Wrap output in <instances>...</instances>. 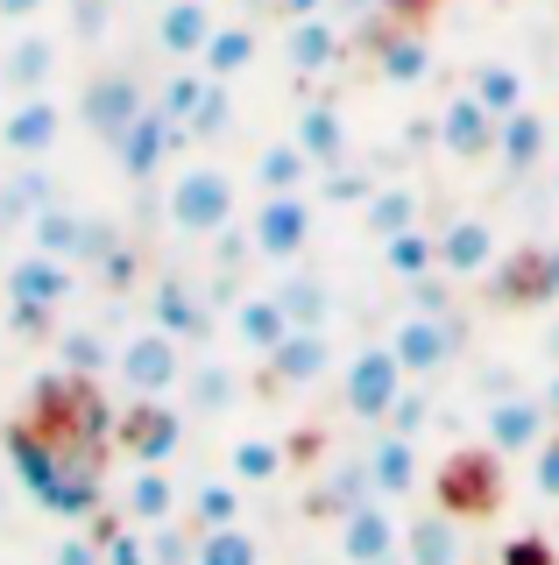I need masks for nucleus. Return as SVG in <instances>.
Instances as JSON below:
<instances>
[{"label":"nucleus","instance_id":"1","mask_svg":"<svg viewBox=\"0 0 559 565\" xmlns=\"http://www.w3.org/2000/svg\"><path fill=\"white\" fill-rule=\"evenodd\" d=\"M72 290H78V276H72V262H57V255H22L8 269V311H14V326L22 332H43L50 318H64V305H72Z\"/></svg>","mask_w":559,"mask_h":565},{"label":"nucleus","instance_id":"2","mask_svg":"<svg viewBox=\"0 0 559 565\" xmlns=\"http://www.w3.org/2000/svg\"><path fill=\"white\" fill-rule=\"evenodd\" d=\"M164 212H170V226H178V234H191V241L220 234V226H234V177L213 170V163H191V170L170 177Z\"/></svg>","mask_w":559,"mask_h":565},{"label":"nucleus","instance_id":"3","mask_svg":"<svg viewBox=\"0 0 559 565\" xmlns=\"http://www.w3.org/2000/svg\"><path fill=\"white\" fill-rule=\"evenodd\" d=\"M440 509L461 523L503 509V452L496 446H475V452H453L440 467Z\"/></svg>","mask_w":559,"mask_h":565},{"label":"nucleus","instance_id":"4","mask_svg":"<svg viewBox=\"0 0 559 565\" xmlns=\"http://www.w3.org/2000/svg\"><path fill=\"white\" fill-rule=\"evenodd\" d=\"M184 340H170L164 326H149V332H135L128 347L114 353V375L135 388V396H170V388L184 382Z\"/></svg>","mask_w":559,"mask_h":565},{"label":"nucleus","instance_id":"5","mask_svg":"<svg viewBox=\"0 0 559 565\" xmlns=\"http://www.w3.org/2000/svg\"><path fill=\"white\" fill-rule=\"evenodd\" d=\"M397 396H404V361H397L390 347H361L355 361H347V382H340L347 417L376 424V417H390V411H397Z\"/></svg>","mask_w":559,"mask_h":565},{"label":"nucleus","instance_id":"6","mask_svg":"<svg viewBox=\"0 0 559 565\" xmlns=\"http://www.w3.org/2000/svg\"><path fill=\"white\" fill-rule=\"evenodd\" d=\"M114 438H120V452H128L135 467H164V459L178 452V438H184V417L170 411L164 396H135L128 411H120Z\"/></svg>","mask_w":559,"mask_h":565},{"label":"nucleus","instance_id":"7","mask_svg":"<svg viewBox=\"0 0 559 565\" xmlns=\"http://www.w3.org/2000/svg\"><path fill=\"white\" fill-rule=\"evenodd\" d=\"M340 558L347 565H397L404 558V523L382 509V494L376 502H355L340 516Z\"/></svg>","mask_w":559,"mask_h":565},{"label":"nucleus","instance_id":"8","mask_svg":"<svg viewBox=\"0 0 559 565\" xmlns=\"http://www.w3.org/2000/svg\"><path fill=\"white\" fill-rule=\"evenodd\" d=\"M143 106H149V99H143V85H135L128 71H93V78H85V93H78L85 128L107 141V149H114L120 135H128V120L143 114Z\"/></svg>","mask_w":559,"mask_h":565},{"label":"nucleus","instance_id":"9","mask_svg":"<svg viewBox=\"0 0 559 565\" xmlns=\"http://www.w3.org/2000/svg\"><path fill=\"white\" fill-rule=\"evenodd\" d=\"M184 141H191V135H184V128H178V120H170V114H156V106H143V114L128 120V135L114 141V156H120V170H128L135 184H149V177L164 170L170 156L184 149Z\"/></svg>","mask_w":559,"mask_h":565},{"label":"nucleus","instance_id":"10","mask_svg":"<svg viewBox=\"0 0 559 565\" xmlns=\"http://www.w3.org/2000/svg\"><path fill=\"white\" fill-rule=\"evenodd\" d=\"M249 241H255V255H262V262H291V255H305V241H312V199H305V191L262 199V205H255Z\"/></svg>","mask_w":559,"mask_h":565},{"label":"nucleus","instance_id":"11","mask_svg":"<svg viewBox=\"0 0 559 565\" xmlns=\"http://www.w3.org/2000/svg\"><path fill=\"white\" fill-rule=\"evenodd\" d=\"M390 353L404 361V375H432V367H446L453 353H461V318L418 311V318H404V326L390 332Z\"/></svg>","mask_w":559,"mask_h":565},{"label":"nucleus","instance_id":"12","mask_svg":"<svg viewBox=\"0 0 559 565\" xmlns=\"http://www.w3.org/2000/svg\"><path fill=\"white\" fill-rule=\"evenodd\" d=\"M0 141H8V156H22V163H43V156L64 141V106L50 99V93H29L22 106H8Z\"/></svg>","mask_w":559,"mask_h":565},{"label":"nucleus","instance_id":"13","mask_svg":"<svg viewBox=\"0 0 559 565\" xmlns=\"http://www.w3.org/2000/svg\"><path fill=\"white\" fill-rule=\"evenodd\" d=\"M262 361H270V382L305 388V382H319L326 367H334V347H326V326H291Z\"/></svg>","mask_w":559,"mask_h":565},{"label":"nucleus","instance_id":"14","mask_svg":"<svg viewBox=\"0 0 559 565\" xmlns=\"http://www.w3.org/2000/svg\"><path fill=\"white\" fill-rule=\"evenodd\" d=\"M149 311H156V326L170 332V340H184V347H199L205 332H213V305L199 297V282H184V276H164L149 290Z\"/></svg>","mask_w":559,"mask_h":565},{"label":"nucleus","instance_id":"15","mask_svg":"<svg viewBox=\"0 0 559 565\" xmlns=\"http://www.w3.org/2000/svg\"><path fill=\"white\" fill-rule=\"evenodd\" d=\"M496 128H503V120L488 114L475 93L446 99V114H440V141H446V156H461V163H482V156L496 149Z\"/></svg>","mask_w":559,"mask_h":565},{"label":"nucleus","instance_id":"16","mask_svg":"<svg viewBox=\"0 0 559 565\" xmlns=\"http://www.w3.org/2000/svg\"><path fill=\"white\" fill-rule=\"evenodd\" d=\"M546 417H552V403L503 396L496 411H488V446H496V452H538V446H546Z\"/></svg>","mask_w":559,"mask_h":565},{"label":"nucleus","instance_id":"17","mask_svg":"<svg viewBox=\"0 0 559 565\" xmlns=\"http://www.w3.org/2000/svg\"><path fill=\"white\" fill-rule=\"evenodd\" d=\"M213 29H220L213 0H170V8L156 14V43H164L170 57H191V64H199L205 43H213Z\"/></svg>","mask_w":559,"mask_h":565},{"label":"nucleus","instance_id":"18","mask_svg":"<svg viewBox=\"0 0 559 565\" xmlns=\"http://www.w3.org/2000/svg\"><path fill=\"white\" fill-rule=\"evenodd\" d=\"M64 64V43L57 35H22V43H8V57H0V85H8V93H43L50 85V71Z\"/></svg>","mask_w":559,"mask_h":565},{"label":"nucleus","instance_id":"19","mask_svg":"<svg viewBox=\"0 0 559 565\" xmlns=\"http://www.w3.org/2000/svg\"><path fill=\"white\" fill-rule=\"evenodd\" d=\"M284 57H291V71L340 64V22H334V14H298V22L284 29Z\"/></svg>","mask_w":559,"mask_h":565},{"label":"nucleus","instance_id":"20","mask_svg":"<svg viewBox=\"0 0 559 565\" xmlns=\"http://www.w3.org/2000/svg\"><path fill=\"white\" fill-rule=\"evenodd\" d=\"M404 565H461V516L432 509V516L404 523Z\"/></svg>","mask_w":559,"mask_h":565},{"label":"nucleus","instance_id":"21","mask_svg":"<svg viewBox=\"0 0 559 565\" xmlns=\"http://www.w3.org/2000/svg\"><path fill=\"white\" fill-rule=\"evenodd\" d=\"M120 516L128 523H170L178 516V481H170L164 467H135V481H128V494H120Z\"/></svg>","mask_w":559,"mask_h":565},{"label":"nucleus","instance_id":"22","mask_svg":"<svg viewBox=\"0 0 559 565\" xmlns=\"http://www.w3.org/2000/svg\"><path fill=\"white\" fill-rule=\"evenodd\" d=\"M369 481H376L382 502H390V494H411L418 488V438H404V431L376 438L369 446Z\"/></svg>","mask_w":559,"mask_h":565},{"label":"nucleus","instance_id":"23","mask_svg":"<svg viewBox=\"0 0 559 565\" xmlns=\"http://www.w3.org/2000/svg\"><path fill=\"white\" fill-rule=\"evenodd\" d=\"M496 149H503V163H510V170L524 177V170H538V163H546V149H552V128L531 114V106H517V114H503V128H496Z\"/></svg>","mask_w":559,"mask_h":565},{"label":"nucleus","instance_id":"24","mask_svg":"<svg viewBox=\"0 0 559 565\" xmlns=\"http://www.w3.org/2000/svg\"><path fill=\"white\" fill-rule=\"evenodd\" d=\"M488 262H496V234H488L482 220H453L440 234V269L446 276H482Z\"/></svg>","mask_w":559,"mask_h":565},{"label":"nucleus","instance_id":"25","mask_svg":"<svg viewBox=\"0 0 559 565\" xmlns=\"http://www.w3.org/2000/svg\"><path fill=\"white\" fill-rule=\"evenodd\" d=\"M255 50H262V35H255L249 22H220V29H213V43L199 50V71L226 85V78H241V71L255 64Z\"/></svg>","mask_w":559,"mask_h":565},{"label":"nucleus","instance_id":"26","mask_svg":"<svg viewBox=\"0 0 559 565\" xmlns=\"http://www.w3.org/2000/svg\"><path fill=\"white\" fill-rule=\"evenodd\" d=\"M291 332V318L284 305H276V290H262V297H234V340L249 347V353H270L276 340Z\"/></svg>","mask_w":559,"mask_h":565},{"label":"nucleus","instance_id":"27","mask_svg":"<svg viewBox=\"0 0 559 565\" xmlns=\"http://www.w3.org/2000/svg\"><path fill=\"white\" fill-rule=\"evenodd\" d=\"M291 141H298V149L312 156V163H340V156H347V120H340V106H305V114H298V128H291Z\"/></svg>","mask_w":559,"mask_h":565},{"label":"nucleus","instance_id":"28","mask_svg":"<svg viewBox=\"0 0 559 565\" xmlns=\"http://www.w3.org/2000/svg\"><path fill=\"white\" fill-rule=\"evenodd\" d=\"M312 156L298 149V141H270V149L255 156V184H262V199H284V191H305L312 184Z\"/></svg>","mask_w":559,"mask_h":565},{"label":"nucleus","instance_id":"29","mask_svg":"<svg viewBox=\"0 0 559 565\" xmlns=\"http://www.w3.org/2000/svg\"><path fill=\"white\" fill-rule=\"evenodd\" d=\"M184 403H191V411H199V417H213V411H234V396H241V375H234V367H226V361H199V367H184Z\"/></svg>","mask_w":559,"mask_h":565},{"label":"nucleus","instance_id":"30","mask_svg":"<svg viewBox=\"0 0 559 565\" xmlns=\"http://www.w3.org/2000/svg\"><path fill=\"white\" fill-rule=\"evenodd\" d=\"M397 35H382L376 43V64H382V78H397V85H418L425 78V64H432V50H425V35H418L411 22H390Z\"/></svg>","mask_w":559,"mask_h":565},{"label":"nucleus","instance_id":"31","mask_svg":"<svg viewBox=\"0 0 559 565\" xmlns=\"http://www.w3.org/2000/svg\"><path fill=\"white\" fill-rule=\"evenodd\" d=\"M361 226H369L376 241L404 234V226H418V191L411 184H376V199L361 205Z\"/></svg>","mask_w":559,"mask_h":565},{"label":"nucleus","instance_id":"32","mask_svg":"<svg viewBox=\"0 0 559 565\" xmlns=\"http://www.w3.org/2000/svg\"><path fill=\"white\" fill-rule=\"evenodd\" d=\"M382 262H390V276L418 282V276H432V269H440V241H432L425 226H404V234H390V241H382Z\"/></svg>","mask_w":559,"mask_h":565},{"label":"nucleus","instance_id":"33","mask_svg":"<svg viewBox=\"0 0 559 565\" xmlns=\"http://www.w3.org/2000/svg\"><path fill=\"white\" fill-rule=\"evenodd\" d=\"M43 205H57V191H50V170H43V163L14 170L8 184H0V220H36Z\"/></svg>","mask_w":559,"mask_h":565},{"label":"nucleus","instance_id":"34","mask_svg":"<svg viewBox=\"0 0 559 565\" xmlns=\"http://www.w3.org/2000/svg\"><path fill=\"white\" fill-rule=\"evenodd\" d=\"M467 93H475L482 106H488V114H517V106H524V78H517V64H496V57H488V64H475V85H467Z\"/></svg>","mask_w":559,"mask_h":565},{"label":"nucleus","instance_id":"35","mask_svg":"<svg viewBox=\"0 0 559 565\" xmlns=\"http://www.w3.org/2000/svg\"><path fill=\"white\" fill-rule=\"evenodd\" d=\"M241 523V481H205L191 494V530H226Z\"/></svg>","mask_w":559,"mask_h":565},{"label":"nucleus","instance_id":"36","mask_svg":"<svg viewBox=\"0 0 559 565\" xmlns=\"http://www.w3.org/2000/svg\"><path fill=\"white\" fill-rule=\"evenodd\" d=\"M276 305L291 326H326V282L319 276H284L276 282Z\"/></svg>","mask_w":559,"mask_h":565},{"label":"nucleus","instance_id":"37","mask_svg":"<svg viewBox=\"0 0 559 565\" xmlns=\"http://www.w3.org/2000/svg\"><path fill=\"white\" fill-rule=\"evenodd\" d=\"M191 565H255V537L241 523H226V530H199V558Z\"/></svg>","mask_w":559,"mask_h":565},{"label":"nucleus","instance_id":"38","mask_svg":"<svg viewBox=\"0 0 559 565\" xmlns=\"http://www.w3.org/2000/svg\"><path fill=\"white\" fill-rule=\"evenodd\" d=\"M205 85H213V78H205L199 64H191V71H178V78H170L164 93H156V114H170V120H178V128H191V114H199Z\"/></svg>","mask_w":559,"mask_h":565},{"label":"nucleus","instance_id":"39","mask_svg":"<svg viewBox=\"0 0 559 565\" xmlns=\"http://www.w3.org/2000/svg\"><path fill=\"white\" fill-rule=\"evenodd\" d=\"M284 473V446L276 438H241L234 446V481H276Z\"/></svg>","mask_w":559,"mask_h":565},{"label":"nucleus","instance_id":"40","mask_svg":"<svg viewBox=\"0 0 559 565\" xmlns=\"http://www.w3.org/2000/svg\"><path fill=\"white\" fill-rule=\"evenodd\" d=\"M326 199H334V205H369V199H376V177L355 170V163L340 156V163H326Z\"/></svg>","mask_w":559,"mask_h":565},{"label":"nucleus","instance_id":"41","mask_svg":"<svg viewBox=\"0 0 559 565\" xmlns=\"http://www.w3.org/2000/svg\"><path fill=\"white\" fill-rule=\"evenodd\" d=\"M93 544H99V565H149V544L135 537V530H114V516L99 523Z\"/></svg>","mask_w":559,"mask_h":565},{"label":"nucleus","instance_id":"42","mask_svg":"<svg viewBox=\"0 0 559 565\" xmlns=\"http://www.w3.org/2000/svg\"><path fill=\"white\" fill-rule=\"evenodd\" d=\"M64 367L72 375H99V367H114V353L99 332H64Z\"/></svg>","mask_w":559,"mask_h":565},{"label":"nucleus","instance_id":"43","mask_svg":"<svg viewBox=\"0 0 559 565\" xmlns=\"http://www.w3.org/2000/svg\"><path fill=\"white\" fill-rule=\"evenodd\" d=\"M184 135H199V141L226 135V85H220V78L205 85V99H199V114H191V128H184Z\"/></svg>","mask_w":559,"mask_h":565},{"label":"nucleus","instance_id":"44","mask_svg":"<svg viewBox=\"0 0 559 565\" xmlns=\"http://www.w3.org/2000/svg\"><path fill=\"white\" fill-rule=\"evenodd\" d=\"M425 417H432V403H425V396H411V388H404V396H397V411H390V431L418 438V431H425Z\"/></svg>","mask_w":559,"mask_h":565},{"label":"nucleus","instance_id":"45","mask_svg":"<svg viewBox=\"0 0 559 565\" xmlns=\"http://www.w3.org/2000/svg\"><path fill=\"white\" fill-rule=\"evenodd\" d=\"M503 565H552V537H517V544H503Z\"/></svg>","mask_w":559,"mask_h":565},{"label":"nucleus","instance_id":"46","mask_svg":"<svg viewBox=\"0 0 559 565\" xmlns=\"http://www.w3.org/2000/svg\"><path fill=\"white\" fill-rule=\"evenodd\" d=\"M531 481H538V494H552V502H559V438L538 446V473H531Z\"/></svg>","mask_w":559,"mask_h":565},{"label":"nucleus","instance_id":"47","mask_svg":"<svg viewBox=\"0 0 559 565\" xmlns=\"http://www.w3.org/2000/svg\"><path fill=\"white\" fill-rule=\"evenodd\" d=\"M432 8H440V0H382V22H411V29H418Z\"/></svg>","mask_w":559,"mask_h":565},{"label":"nucleus","instance_id":"48","mask_svg":"<svg viewBox=\"0 0 559 565\" xmlns=\"http://www.w3.org/2000/svg\"><path fill=\"white\" fill-rule=\"evenodd\" d=\"M50 565H99V544H93V537H64Z\"/></svg>","mask_w":559,"mask_h":565},{"label":"nucleus","instance_id":"49","mask_svg":"<svg viewBox=\"0 0 559 565\" xmlns=\"http://www.w3.org/2000/svg\"><path fill=\"white\" fill-rule=\"evenodd\" d=\"M50 8V0H0V22H14V29H29L36 14Z\"/></svg>","mask_w":559,"mask_h":565},{"label":"nucleus","instance_id":"50","mask_svg":"<svg viewBox=\"0 0 559 565\" xmlns=\"http://www.w3.org/2000/svg\"><path fill=\"white\" fill-rule=\"evenodd\" d=\"M276 8H284V22H298V14H326L334 0H276Z\"/></svg>","mask_w":559,"mask_h":565},{"label":"nucleus","instance_id":"51","mask_svg":"<svg viewBox=\"0 0 559 565\" xmlns=\"http://www.w3.org/2000/svg\"><path fill=\"white\" fill-rule=\"evenodd\" d=\"M546 403H552V411H559V375H552V396H546Z\"/></svg>","mask_w":559,"mask_h":565},{"label":"nucleus","instance_id":"52","mask_svg":"<svg viewBox=\"0 0 559 565\" xmlns=\"http://www.w3.org/2000/svg\"><path fill=\"white\" fill-rule=\"evenodd\" d=\"M552 361H559V326H552Z\"/></svg>","mask_w":559,"mask_h":565},{"label":"nucleus","instance_id":"53","mask_svg":"<svg viewBox=\"0 0 559 565\" xmlns=\"http://www.w3.org/2000/svg\"><path fill=\"white\" fill-rule=\"evenodd\" d=\"M114 8H120V0H114Z\"/></svg>","mask_w":559,"mask_h":565}]
</instances>
